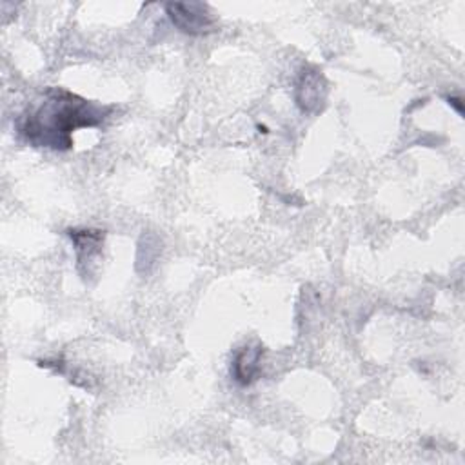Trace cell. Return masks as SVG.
<instances>
[{
	"instance_id": "3",
	"label": "cell",
	"mask_w": 465,
	"mask_h": 465,
	"mask_svg": "<svg viewBox=\"0 0 465 465\" xmlns=\"http://www.w3.org/2000/svg\"><path fill=\"white\" fill-rule=\"evenodd\" d=\"M327 80L316 67H303L298 76L294 100L302 113L314 114L320 113L327 100Z\"/></svg>"
},
{
	"instance_id": "5",
	"label": "cell",
	"mask_w": 465,
	"mask_h": 465,
	"mask_svg": "<svg viewBox=\"0 0 465 465\" xmlns=\"http://www.w3.org/2000/svg\"><path fill=\"white\" fill-rule=\"evenodd\" d=\"M262 356H263V347L260 343L245 345L238 349L231 365V374L234 381L243 387L256 381L262 369Z\"/></svg>"
},
{
	"instance_id": "6",
	"label": "cell",
	"mask_w": 465,
	"mask_h": 465,
	"mask_svg": "<svg viewBox=\"0 0 465 465\" xmlns=\"http://www.w3.org/2000/svg\"><path fill=\"white\" fill-rule=\"evenodd\" d=\"M449 104H452L460 114L463 113V109H461V100H460V98H449Z\"/></svg>"
},
{
	"instance_id": "4",
	"label": "cell",
	"mask_w": 465,
	"mask_h": 465,
	"mask_svg": "<svg viewBox=\"0 0 465 465\" xmlns=\"http://www.w3.org/2000/svg\"><path fill=\"white\" fill-rule=\"evenodd\" d=\"M69 238L73 240L74 251H76V262H78V271H84V265L87 267L85 276L91 274L89 265L98 260L102 254V243H104V231H94V229H69L67 231ZM84 276V278H85Z\"/></svg>"
},
{
	"instance_id": "1",
	"label": "cell",
	"mask_w": 465,
	"mask_h": 465,
	"mask_svg": "<svg viewBox=\"0 0 465 465\" xmlns=\"http://www.w3.org/2000/svg\"><path fill=\"white\" fill-rule=\"evenodd\" d=\"M109 111V105L89 102L62 87H51L36 107L22 114L18 133L35 147L67 151L73 147L76 129L100 125Z\"/></svg>"
},
{
	"instance_id": "2",
	"label": "cell",
	"mask_w": 465,
	"mask_h": 465,
	"mask_svg": "<svg viewBox=\"0 0 465 465\" xmlns=\"http://www.w3.org/2000/svg\"><path fill=\"white\" fill-rule=\"evenodd\" d=\"M165 11L174 27L185 35H207L216 24L209 5L202 2H169L165 4Z\"/></svg>"
}]
</instances>
